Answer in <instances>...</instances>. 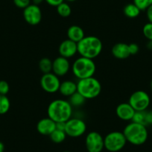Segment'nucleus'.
I'll use <instances>...</instances> for the list:
<instances>
[{
  "mask_svg": "<svg viewBox=\"0 0 152 152\" xmlns=\"http://www.w3.org/2000/svg\"><path fill=\"white\" fill-rule=\"evenodd\" d=\"M150 88H151V91H152V81H151V83H150Z\"/></svg>",
  "mask_w": 152,
  "mask_h": 152,
  "instance_id": "4c0bfd02",
  "label": "nucleus"
},
{
  "mask_svg": "<svg viewBox=\"0 0 152 152\" xmlns=\"http://www.w3.org/2000/svg\"><path fill=\"white\" fill-rule=\"evenodd\" d=\"M128 47H129V51L131 55H137L140 51V47L137 43H130L128 44Z\"/></svg>",
  "mask_w": 152,
  "mask_h": 152,
  "instance_id": "c756f323",
  "label": "nucleus"
},
{
  "mask_svg": "<svg viewBox=\"0 0 152 152\" xmlns=\"http://www.w3.org/2000/svg\"><path fill=\"white\" fill-rule=\"evenodd\" d=\"M147 46V49H148L149 50H152V40H148L146 44Z\"/></svg>",
  "mask_w": 152,
  "mask_h": 152,
  "instance_id": "c9c22d12",
  "label": "nucleus"
},
{
  "mask_svg": "<svg viewBox=\"0 0 152 152\" xmlns=\"http://www.w3.org/2000/svg\"><path fill=\"white\" fill-rule=\"evenodd\" d=\"M13 2H14L15 6H17V8L25 9L28 5H31V0H13Z\"/></svg>",
  "mask_w": 152,
  "mask_h": 152,
  "instance_id": "c85d7f7f",
  "label": "nucleus"
},
{
  "mask_svg": "<svg viewBox=\"0 0 152 152\" xmlns=\"http://www.w3.org/2000/svg\"><path fill=\"white\" fill-rule=\"evenodd\" d=\"M104 148L110 152H118L124 148L127 143L123 132L112 131L104 138Z\"/></svg>",
  "mask_w": 152,
  "mask_h": 152,
  "instance_id": "423d86ee",
  "label": "nucleus"
},
{
  "mask_svg": "<svg viewBox=\"0 0 152 152\" xmlns=\"http://www.w3.org/2000/svg\"><path fill=\"white\" fill-rule=\"evenodd\" d=\"M11 102L7 96L0 95V115H4L9 111Z\"/></svg>",
  "mask_w": 152,
  "mask_h": 152,
  "instance_id": "b1692460",
  "label": "nucleus"
},
{
  "mask_svg": "<svg viewBox=\"0 0 152 152\" xmlns=\"http://www.w3.org/2000/svg\"><path fill=\"white\" fill-rule=\"evenodd\" d=\"M85 145L88 152H102L104 148L103 137L97 131H91L86 137Z\"/></svg>",
  "mask_w": 152,
  "mask_h": 152,
  "instance_id": "9d476101",
  "label": "nucleus"
},
{
  "mask_svg": "<svg viewBox=\"0 0 152 152\" xmlns=\"http://www.w3.org/2000/svg\"><path fill=\"white\" fill-rule=\"evenodd\" d=\"M133 3L135 4L140 11H146L152 5V0H134Z\"/></svg>",
  "mask_w": 152,
  "mask_h": 152,
  "instance_id": "a878e982",
  "label": "nucleus"
},
{
  "mask_svg": "<svg viewBox=\"0 0 152 152\" xmlns=\"http://www.w3.org/2000/svg\"><path fill=\"white\" fill-rule=\"evenodd\" d=\"M145 124L146 126L152 125V110H145Z\"/></svg>",
  "mask_w": 152,
  "mask_h": 152,
  "instance_id": "7c9ffc66",
  "label": "nucleus"
},
{
  "mask_svg": "<svg viewBox=\"0 0 152 152\" xmlns=\"http://www.w3.org/2000/svg\"><path fill=\"white\" fill-rule=\"evenodd\" d=\"M56 129V122L46 117L40 119L37 124V131L42 135L49 136Z\"/></svg>",
  "mask_w": 152,
  "mask_h": 152,
  "instance_id": "2eb2a0df",
  "label": "nucleus"
},
{
  "mask_svg": "<svg viewBox=\"0 0 152 152\" xmlns=\"http://www.w3.org/2000/svg\"><path fill=\"white\" fill-rule=\"evenodd\" d=\"M40 86L48 93H55L59 91L61 81L59 77L53 72L43 74L40 78Z\"/></svg>",
  "mask_w": 152,
  "mask_h": 152,
  "instance_id": "1a4fd4ad",
  "label": "nucleus"
},
{
  "mask_svg": "<svg viewBox=\"0 0 152 152\" xmlns=\"http://www.w3.org/2000/svg\"><path fill=\"white\" fill-rule=\"evenodd\" d=\"M43 1H45V0H31V2H33V4L37 5H39L40 4H41Z\"/></svg>",
  "mask_w": 152,
  "mask_h": 152,
  "instance_id": "f704fd0d",
  "label": "nucleus"
},
{
  "mask_svg": "<svg viewBox=\"0 0 152 152\" xmlns=\"http://www.w3.org/2000/svg\"><path fill=\"white\" fill-rule=\"evenodd\" d=\"M135 112V110L128 102L119 104L116 109V113L118 118L121 120L126 121V122L132 121Z\"/></svg>",
  "mask_w": 152,
  "mask_h": 152,
  "instance_id": "4468645a",
  "label": "nucleus"
},
{
  "mask_svg": "<svg viewBox=\"0 0 152 152\" xmlns=\"http://www.w3.org/2000/svg\"><path fill=\"white\" fill-rule=\"evenodd\" d=\"M63 152H69V151H63Z\"/></svg>",
  "mask_w": 152,
  "mask_h": 152,
  "instance_id": "ea45409f",
  "label": "nucleus"
},
{
  "mask_svg": "<svg viewBox=\"0 0 152 152\" xmlns=\"http://www.w3.org/2000/svg\"><path fill=\"white\" fill-rule=\"evenodd\" d=\"M131 122H136V123L141 124V125L146 126L145 124V110L144 111H136L134 115L132 121ZM147 127V126H146Z\"/></svg>",
  "mask_w": 152,
  "mask_h": 152,
  "instance_id": "393cba45",
  "label": "nucleus"
},
{
  "mask_svg": "<svg viewBox=\"0 0 152 152\" xmlns=\"http://www.w3.org/2000/svg\"><path fill=\"white\" fill-rule=\"evenodd\" d=\"M128 103L135 111L146 110L151 103L150 96L143 90H137L131 95Z\"/></svg>",
  "mask_w": 152,
  "mask_h": 152,
  "instance_id": "0eeeda50",
  "label": "nucleus"
},
{
  "mask_svg": "<svg viewBox=\"0 0 152 152\" xmlns=\"http://www.w3.org/2000/svg\"><path fill=\"white\" fill-rule=\"evenodd\" d=\"M48 117L55 122H66L72 115V107L68 101L55 99L49 104L47 108Z\"/></svg>",
  "mask_w": 152,
  "mask_h": 152,
  "instance_id": "f257e3e1",
  "label": "nucleus"
},
{
  "mask_svg": "<svg viewBox=\"0 0 152 152\" xmlns=\"http://www.w3.org/2000/svg\"><path fill=\"white\" fill-rule=\"evenodd\" d=\"M49 5L53 7H58L61 5L62 2H64V0H45Z\"/></svg>",
  "mask_w": 152,
  "mask_h": 152,
  "instance_id": "2f4dec72",
  "label": "nucleus"
},
{
  "mask_svg": "<svg viewBox=\"0 0 152 152\" xmlns=\"http://www.w3.org/2000/svg\"><path fill=\"white\" fill-rule=\"evenodd\" d=\"M10 90V86L8 83L5 80L0 81V95L7 96Z\"/></svg>",
  "mask_w": 152,
  "mask_h": 152,
  "instance_id": "cd10ccee",
  "label": "nucleus"
},
{
  "mask_svg": "<svg viewBox=\"0 0 152 152\" xmlns=\"http://www.w3.org/2000/svg\"><path fill=\"white\" fill-rule=\"evenodd\" d=\"M140 12H141V11H140V8L134 3L128 4L123 8V13L125 17L130 19L137 18L140 14Z\"/></svg>",
  "mask_w": 152,
  "mask_h": 152,
  "instance_id": "6ab92c4d",
  "label": "nucleus"
},
{
  "mask_svg": "<svg viewBox=\"0 0 152 152\" xmlns=\"http://www.w3.org/2000/svg\"><path fill=\"white\" fill-rule=\"evenodd\" d=\"M5 150V145L2 142H0V152H4Z\"/></svg>",
  "mask_w": 152,
  "mask_h": 152,
  "instance_id": "e433bc0d",
  "label": "nucleus"
},
{
  "mask_svg": "<svg viewBox=\"0 0 152 152\" xmlns=\"http://www.w3.org/2000/svg\"><path fill=\"white\" fill-rule=\"evenodd\" d=\"M77 91L86 99H93L101 94L102 84L94 77L80 79L77 82Z\"/></svg>",
  "mask_w": 152,
  "mask_h": 152,
  "instance_id": "39448f33",
  "label": "nucleus"
},
{
  "mask_svg": "<svg viewBox=\"0 0 152 152\" xmlns=\"http://www.w3.org/2000/svg\"><path fill=\"white\" fill-rule=\"evenodd\" d=\"M65 127H66V122H56V129L65 131Z\"/></svg>",
  "mask_w": 152,
  "mask_h": 152,
  "instance_id": "72a5a7b5",
  "label": "nucleus"
},
{
  "mask_svg": "<svg viewBox=\"0 0 152 152\" xmlns=\"http://www.w3.org/2000/svg\"><path fill=\"white\" fill-rule=\"evenodd\" d=\"M66 136L67 135L65 133V131L55 129V131L49 135V137H50L51 140H52L53 142L59 144V143L63 142L66 140Z\"/></svg>",
  "mask_w": 152,
  "mask_h": 152,
  "instance_id": "4be33fe9",
  "label": "nucleus"
},
{
  "mask_svg": "<svg viewBox=\"0 0 152 152\" xmlns=\"http://www.w3.org/2000/svg\"><path fill=\"white\" fill-rule=\"evenodd\" d=\"M146 17H147L148 23H152V5L149 7L147 10H146Z\"/></svg>",
  "mask_w": 152,
  "mask_h": 152,
  "instance_id": "473e14b6",
  "label": "nucleus"
},
{
  "mask_svg": "<svg viewBox=\"0 0 152 152\" xmlns=\"http://www.w3.org/2000/svg\"><path fill=\"white\" fill-rule=\"evenodd\" d=\"M58 92L63 96L69 97L77 92V83L73 81H70V80H66V81H62L61 82Z\"/></svg>",
  "mask_w": 152,
  "mask_h": 152,
  "instance_id": "a211bd4d",
  "label": "nucleus"
},
{
  "mask_svg": "<svg viewBox=\"0 0 152 152\" xmlns=\"http://www.w3.org/2000/svg\"><path fill=\"white\" fill-rule=\"evenodd\" d=\"M39 69L43 74L52 72V61L49 58H43L39 61Z\"/></svg>",
  "mask_w": 152,
  "mask_h": 152,
  "instance_id": "412c9836",
  "label": "nucleus"
},
{
  "mask_svg": "<svg viewBox=\"0 0 152 152\" xmlns=\"http://www.w3.org/2000/svg\"><path fill=\"white\" fill-rule=\"evenodd\" d=\"M78 53L81 57L94 60L102 52L103 44L99 37L93 35L85 36L77 43Z\"/></svg>",
  "mask_w": 152,
  "mask_h": 152,
  "instance_id": "f03ea898",
  "label": "nucleus"
},
{
  "mask_svg": "<svg viewBox=\"0 0 152 152\" xmlns=\"http://www.w3.org/2000/svg\"><path fill=\"white\" fill-rule=\"evenodd\" d=\"M66 1H68V2H75L76 0H66Z\"/></svg>",
  "mask_w": 152,
  "mask_h": 152,
  "instance_id": "58836bf2",
  "label": "nucleus"
},
{
  "mask_svg": "<svg viewBox=\"0 0 152 152\" xmlns=\"http://www.w3.org/2000/svg\"><path fill=\"white\" fill-rule=\"evenodd\" d=\"M123 134L127 142L134 145H141L148 140V132L146 126L131 122L125 127Z\"/></svg>",
  "mask_w": 152,
  "mask_h": 152,
  "instance_id": "7ed1b4c3",
  "label": "nucleus"
},
{
  "mask_svg": "<svg viewBox=\"0 0 152 152\" xmlns=\"http://www.w3.org/2000/svg\"><path fill=\"white\" fill-rule=\"evenodd\" d=\"M86 100L87 99L77 91L69 97L68 102H69V104L72 107H80L83 106Z\"/></svg>",
  "mask_w": 152,
  "mask_h": 152,
  "instance_id": "aec40b11",
  "label": "nucleus"
},
{
  "mask_svg": "<svg viewBox=\"0 0 152 152\" xmlns=\"http://www.w3.org/2000/svg\"><path fill=\"white\" fill-rule=\"evenodd\" d=\"M56 8L57 12L61 17L66 18V17H69L71 15L72 8L70 5L68 3H66V2H62L61 5H59Z\"/></svg>",
  "mask_w": 152,
  "mask_h": 152,
  "instance_id": "5701e85b",
  "label": "nucleus"
},
{
  "mask_svg": "<svg viewBox=\"0 0 152 152\" xmlns=\"http://www.w3.org/2000/svg\"><path fill=\"white\" fill-rule=\"evenodd\" d=\"M67 37L69 40L78 43V42L81 41L83 38L85 37L84 31L81 27L78 26H71L67 29Z\"/></svg>",
  "mask_w": 152,
  "mask_h": 152,
  "instance_id": "f3484780",
  "label": "nucleus"
},
{
  "mask_svg": "<svg viewBox=\"0 0 152 152\" xmlns=\"http://www.w3.org/2000/svg\"><path fill=\"white\" fill-rule=\"evenodd\" d=\"M71 68L73 75L78 80L93 77L96 71L94 61L81 56L73 62Z\"/></svg>",
  "mask_w": 152,
  "mask_h": 152,
  "instance_id": "20e7f679",
  "label": "nucleus"
},
{
  "mask_svg": "<svg viewBox=\"0 0 152 152\" xmlns=\"http://www.w3.org/2000/svg\"><path fill=\"white\" fill-rule=\"evenodd\" d=\"M111 53L114 58L119 60H125L131 56L128 44L124 43H116L112 47Z\"/></svg>",
  "mask_w": 152,
  "mask_h": 152,
  "instance_id": "dca6fc26",
  "label": "nucleus"
},
{
  "mask_svg": "<svg viewBox=\"0 0 152 152\" xmlns=\"http://www.w3.org/2000/svg\"><path fill=\"white\" fill-rule=\"evenodd\" d=\"M87 131V125L84 120L78 118H70L66 122L65 133L68 137L77 138L84 135Z\"/></svg>",
  "mask_w": 152,
  "mask_h": 152,
  "instance_id": "6e6552de",
  "label": "nucleus"
},
{
  "mask_svg": "<svg viewBox=\"0 0 152 152\" xmlns=\"http://www.w3.org/2000/svg\"><path fill=\"white\" fill-rule=\"evenodd\" d=\"M23 18L28 24L37 26L40 24L42 20V11L39 5L31 4L23 9Z\"/></svg>",
  "mask_w": 152,
  "mask_h": 152,
  "instance_id": "9b49d317",
  "label": "nucleus"
},
{
  "mask_svg": "<svg viewBox=\"0 0 152 152\" xmlns=\"http://www.w3.org/2000/svg\"><path fill=\"white\" fill-rule=\"evenodd\" d=\"M58 52L60 54V56L64 57L67 59L72 58L78 53L77 43L69 39L64 40V41L61 42L58 47Z\"/></svg>",
  "mask_w": 152,
  "mask_h": 152,
  "instance_id": "ddd939ff",
  "label": "nucleus"
},
{
  "mask_svg": "<svg viewBox=\"0 0 152 152\" xmlns=\"http://www.w3.org/2000/svg\"><path fill=\"white\" fill-rule=\"evenodd\" d=\"M71 65L69 59L59 56L52 61V72L58 77H63L69 72Z\"/></svg>",
  "mask_w": 152,
  "mask_h": 152,
  "instance_id": "f8f14e48",
  "label": "nucleus"
},
{
  "mask_svg": "<svg viewBox=\"0 0 152 152\" xmlns=\"http://www.w3.org/2000/svg\"><path fill=\"white\" fill-rule=\"evenodd\" d=\"M142 33L148 40H152V23H147L142 28Z\"/></svg>",
  "mask_w": 152,
  "mask_h": 152,
  "instance_id": "bb28decb",
  "label": "nucleus"
}]
</instances>
